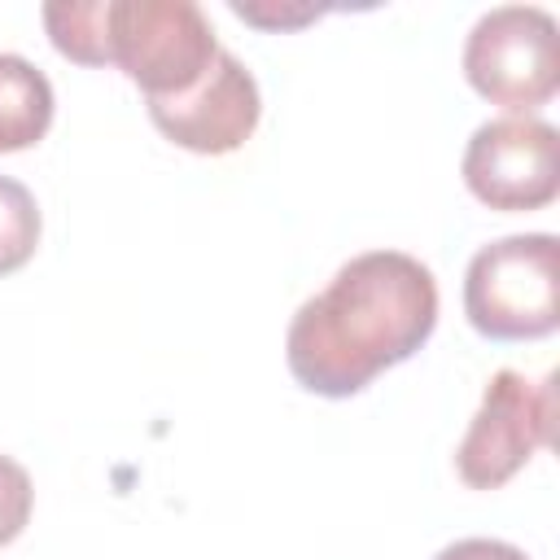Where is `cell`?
<instances>
[{"instance_id":"1","label":"cell","mask_w":560,"mask_h":560,"mask_svg":"<svg viewBox=\"0 0 560 560\" xmlns=\"http://www.w3.org/2000/svg\"><path fill=\"white\" fill-rule=\"evenodd\" d=\"M438 328L433 271L398 249L350 258L324 293L306 298L289 324L284 359L302 389L350 398L385 368L411 359Z\"/></svg>"},{"instance_id":"2","label":"cell","mask_w":560,"mask_h":560,"mask_svg":"<svg viewBox=\"0 0 560 560\" xmlns=\"http://www.w3.org/2000/svg\"><path fill=\"white\" fill-rule=\"evenodd\" d=\"M48 39L79 66H118L144 101H171L201 83L219 39L192 0H66L44 4Z\"/></svg>"},{"instance_id":"3","label":"cell","mask_w":560,"mask_h":560,"mask_svg":"<svg viewBox=\"0 0 560 560\" xmlns=\"http://www.w3.org/2000/svg\"><path fill=\"white\" fill-rule=\"evenodd\" d=\"M464 315L490 341H534L560 324V241L525 232L490 241L464 276Z\"/></svg>"},{"instance_id":"4","label":"cell","mask_w":560,"mask_h":560,"mask_svg":"<svg viewBox=\"0 0 560 560\" xmlns=\"http://www.w3.org/2000/svg\"><path fill=\"white\" fill-rule=\"evenodd\" d=\"M464 79L490 105L529 114L560 88L556 18L534 4H499L477 18L464 44Z\"/></svg>"},{"instance_id":"5","label":"cell","mask_w":560,"mask_h":560,"mask_svg":"<svg viewBox=\"0 0 560 560\" xmlns=\"http://www.w3.org/2000/svg\"><path fill=\"white\" fill-rule=\"evenodd\" d=\"M556 389L547 381H529L516 368H499L481 394V407L468 433L455 446V472L472 490H499L512 481L534 451L551 442Z\"/></svg>"},{"instance_id":"6","label":"cell","mask_w":560,"mask_h":560,"mask_svg":"<svg viewBox=\"0 0 560 560\" xmlns=\"http://www.w3.org/2000/svg\"><path fill=\"white\" fill-rule=\"evenodd\" d=\"M464 184L490 210H542L560 192V136L529 114L490 118L464 149Z\"/></svg>"},{"instance_id":"7","label":"cell","mask_w":560,"mask_h":560,"mask_svg":"<svg viewBox=\"0 0 560 560\" xmlns=\"http://www.w3.org/2000/svg\"><path fill=\"white\" fill-rule=\"evenodd\" d=\"M144 105H149L153 127L166 140H175L188 153H206V158L241 149L254 136L258 114H262L254 74L228 48L214 52L210 70L201 74L192 92L171 96V101H144Z\"/></svg>"},{"instance_id":"8","label":"cell","mask_w":560,"mask_h":560,"mask_svg":"<svg viewBox=\"0 0 560 560\" xmlns=\"http://www.w3.org/2000/svg\"><path fill=\"white\" fill-rule=\"evenodd\" d=\"M52 105L48 74L18 52H0V153L39 144L52 127Z\"/></svg>"},{"instance_id":"9","label":"cell","mask_w":560,"mask_h":560,"mask_svg":"<svg viewBox=\"0 0 560 560\" xmlns=\"http://www.w3.org/2000/svg\"><path fill=\"white\" fill-rule=\"evenodd\" d=\"M39 245V206L26 184L0 175V276L31 262Z\"/></svg>"},{"instance_id":"10","label":"cell","mask_w":560,"mask_h":560,"mask_svg":"<svg viewBox=\"0 0 560 560\" xmlns=\"http://www.w3.org/2000/svg\"><path fill=\"white\" fill-rule=\"evenodd\" d=\"M31 503H35V490H31L26 468L18 459L0 455V547H9L26 529Z\"/></svg>"},{"instance_id":"11","label":"cell","mask_w":560,"mask_h":560,"mask_svg":"<svg viewBox=\"0 0 560 560\" xmlns=\"http://www.w3.org/2000/svg\"><path fill=\"white\" fill-rule=\"evenodd\" d=\"M433 560H529V556L499 538H459V542L442 547Z\"/></svg>"},{"instance_id":"12","label":"cell","mask_w":560,"mask_h":560,"mask_svg":"<svg viewBox=\"0 0 560 560\" xmlns=\"http://www.w3.org/2000/svg\"><path fill=\"white\" fill-rule=\"evenodd\" d=\"M232 13L236 18H245V22H254V26H302V22H311V18H319V9H293V13H284V9H276V13H267L262 4H232Z\"/></svg>"}]
</instances>
